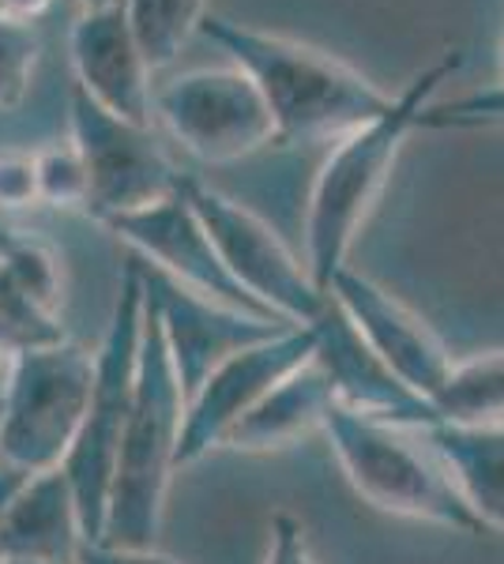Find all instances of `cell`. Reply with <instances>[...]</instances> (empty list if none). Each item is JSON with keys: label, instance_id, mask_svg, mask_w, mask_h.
Listing matches in <instances>:
<instances>
[{"label": "cell", "instance_id": "f1b7e54d", "mask_svg": "<svg viewBox=\"0 0 504 564\" xmlns=\"http://www.w3.org/2000/svg\"><path fill=\"white\" fill-rule=\"evenodd\" d=\"M45 8H50V0H0V15L20 23H34Z\"/></svg>", "mask_w": 504, "mask_h": 564}, {"label": "cell", "instance_id": "277c9868", "mask_svg": "<svg viewBox=\"0 0 504 564\" xmlns=\"http://www.w3.org/2000/svg\"><path fill=\"white\" fill-rule=\"evenodd\" d=\"M410 433L415 430L354 414L346 406H332L324 422V436L332 441L346 481L373 508L399 516V520L448 527L460 534L482 531L441 456L429 448V441L415 444Z\"/></svg>", "mask_w": 504, "mask_h": 564}, {"label": "cell", "instance_id": "9a60e30c", "mask_svg": "<svg viewBox=\"0 0 504 564\" xmlns=\"http://www.w3.org/2000/svg\"><path fill=\"white\" fill-rule=\"evenodd\" d=\"M72 65L79 90L95 98L114 117L132 124H151V68L121 4L84 12L72 26Z\"/></svg>", "mask_w": 504, "mask_h": 564}, {"label": "cell", "instance_id": "ffe728a7", "mask_svg": "<svg viewBox=\"0 0 504 564\" xmlns=\"http://www.w3.org/2000/svg\"><path fill=\"white\" fill-rule=\"evenodd\" d=\"M204 4L207 0H121L132 39L151 72L178 61L185 42L204 23Z\"/></svg>", "mask_w": 504, "mask_h": 564}, {"label": "cell", "instance_id": "5b68a950", "mask_svg": "<svg viewBox=\"0 0 504 564\" xmlns=\"http://www.w3.org/2000/svg\"><path fill=\"white\" fill-rule=\"evenodd\" d=\"M143 308H148V297H143L140 263L128 260L121 286H117V297H114V313H109L106 335L95 350V388H90L84 430H79L76 444H72L68 459L61 463V470L72 481V494L79 500V516H84L90 542H103L117 448H121L128 411H132Z\"/></svg>", "mask_w": 504, "mask_h": 564}, {"label": "cell", "instance_id": "ba28073f", "mask_svg": "<svg viewBox=\"0 0 504 564\" xmlns=\"http://www.w3.org/2000/svg\"><path fill=\"white\" fill-rule=\"evenodd\" d=\"M151 109L173 140L207 166L242 162L279 143L275 117L242 68H196L154 90Z\"/></svg>", "mask_w": 504, "mask_h": 564}, {"label": "cell", "instance_id": "603a6c76", "mask_svg": "<svg viewBox=\"0 0 504 564\" xmlns=\"http://www.w3.org/2000/svg\"><path fill=\"white\" fill-rule=\"evenodd\" d=\"M42 57V39L34 23L4 20L0 15V109H12L23 102L31 76Z\"/></svg>", "mask_w": 504, "mask_h": 564}, {"label": "cell", "instance_id": "f546056e", "mask_svg": "<svg viewBox=\"0 0 504 564\" xmlns=\"http://www.w3.org/2000/svg\"><path fill=\"white\" fill-rule=\"evenodd\" d=\"M23 478H26L23 470H15V467H8V463H0V512H4V505L12 500V494L20 489Z\"/></svg>", "mask_w": 504, "mask_h": 564}, {"label": "cell", "instance_id": "8fae6325", "mask_svg": "<svg viewBox=\"0 0 504 564\" xmlns=\"http://www.w3.org/2000/svg\"><path fill=\"white\" fill-rule=\"evenodd\" d=\"M317 335L313 327H282L279 335L253 347L237 350L218 369H211L200 388L185 399V430H181V467L200 463L215 448H223L226 436L245 414L260 403L268 391L313 358Z\"/></svg>", "mask_w": 504, "mask_h": 564}, {"label": "cell", "instance_id": "cb8c5ba5", "mask_svg": "<svg viewBox=\"0 0 504 564\" xmlns=\"http://www.w3.org/2000/svg\"><path fill=\"white\" fill-rule=\"evenodd\" d=\"M39 154V193L42 204L50 207H87L90 185H87V166L79 159V151L72 143L64 148H45Z\"/></svg>", "mask_w": 504, "mask_h": 564}, {"label": "cell", "instance_id": "3957f363", "mask_svg": "<svg viewBox=\"0 0 504 564\" xmlns=\"http://www.w3.org/2000/svg\"><path fill=\"white\" fill-rule=\"evenodd\" d=\"M181 430H185V391L178 384L151 308H143L136 395L121 448H117L103 542L132 545V550L154 545L167 516L170 481L181 470Z\"/></svg>", "mask_w": 504, "mask_h": 564}, {"label": "cell", "instance_id": "484cf974", "mask_svg": "<svg viewBox=\"0 0 504 564\" xmlns=\"http://www.w3.org/2000/svg\"><path fill=\"white\" fill-rule=\"evenodd\" d=\"M39 204V154L0 148V212H26Z\"/></svg>", "mask_w": 504, "mask_h": 564}, {"label": "cell", "instance_id": "83f0119b", "mask_svg": "<svg viewBox=\"0 0 504 564\" xmlns=\"http://www.w3.org/2000/svg\"><path fill=\"white\" fill-rule=\"evenodd\" d=\"M79 564H178L167 553L151 550H132V545H109V542H87Z\"/></svg>", "mask_w": 504, "mask_h": 564}, {"label": "cell", "instance_id": "6da1fadb", "mask_svg": "<svg viewBox=\"0 0 504 564\" xmlns=\"http://www.w3.org/2000/svg\"><path fill=\"white\" fill-rule=\"evenodd\" d=\"M460 68L463 53L448 50L421 76L410 79L380 117H373L369 124L343 135L335 143V151L328 154L324 166H320L305 218V268L324 294L335 271L346 268L357 230H362V223L369 218L373 204L388 185L392 162H396L403 140L418 129L421 109L433 106L437 90Z\"/></svg>", "mask_w": 504, "mask_h": 564}, {"label": "cell", "instance_id": "4316f807", "mask_svg": "<svg viewBox=\"0 0 504 564\" xmlns=\"http://www.w3.org/2000/svg\"><path fill=\"white\" fill-rule=\"evenodd\" d=\"M264 564H317L313 550H309L305 527L290 512H279L268 527V557Z\"/></svg>", "mask_w": 504, "mask_h": 564}, {"label": "cell", "instance_id": "e0dca14e", "mask_svg": "<svg viewBox=\"0 0 504 564\" xmlns=\"http://www.w3.org/2000/svg\"><path fill=\"white\" fill-rule=\"evenodd\" d=\"M335 406L332 384L313 358L290 369L242 422L234 425L223 448L234 452H279L298 444L301 436L324 430Z\"/></svg>", "mask_w": 504, "mask_h": 564}, {"label": "cell", "instance_id": "4dcf8cb0", "mask_svg": "<svg viewBox=\"0 0 504 564\" xmlns=\"http://www.w3.org/2000/svg\"><path fill=\"white\" fill-rule=\"evenodd\" d=\"M79 4L87 8V12H95V8H109V4H121V0H79Z\"/></svg>", "mask_w": 504, "mask_h": 564}, {"label": "cell", "instance_id": "d4e9b609", "mask_svg": "<svg viewBox=\"0 0 504 564\" xmlns=\"http://www.w3.org/2000/svg\"><path fill=\"white\" fill-rule=\"evenodd\" d=\"M490 124H504V84L471 90L452 102H433L418 117V129H490Z\"/></svg>", "mask_w": 504, "mask_h": 564}, {"label": "cell", "instance_id": "4fadbf2b", "mask_svg": "<svg viewBox=\"0 0 504 564\" xmlns=\"http://www.w3.org/2000/svg\"><path fill=\"white\" fill-rule=\"evenodd\" d=\"M106 226L132 249L136 260H143L151 271H159V275L181 282V286H189V290H200V294H207V297H218V302H226V305L264 313V308H256L249 297H245V290L237 286L230 279V271L223 268L204 223L192 212L185 185L173 196L159 199V204L109 218Z\"/></svg>", "mask_w": 504, "mask_h": 564}, {"label": "cell", "instance_id": "52a82bcc", "mask_svg": "<svg viewBox=\"0 0 504 564\" xmlns=\"http://www.w3.org/2000/svg\"><path fill=\"white\" fill-rule=\"evenodd\" d=\"M181 185H185L192 212L204 223L223 268L230 271V279L245 290V297L256 308L294 327H309L324 313L328 294L260 215L192 177H185Z\"/></svg>", "mask_w": 504, "mask_h": 564}, {"label": "cell", "instance_id": "8992f818", "mask_svg": "<svg viewBox=\"0 0 504 564\" xmlns=\"http://www.w3.org/2000/svg\"><path fill=\"white\" fill-rule=\"evenodd\" d=\"M95 388V350L45 343L8 358L0 391V463L39 475L68 459Z\"/></svg>", "mask_w": 504, "mask_h": 564}, {"label": "cell", "instance_id": "5bb4252c", "mask_svg": "<svg viewBox=\"0 0 504 564\" xmlns=\"http://www.w3.org/2000/svg\"><path fill=\"white\" fill-rule=\"evenodd\" d=\"M317 347L313 361L324 369L328 384H332L335 406H346L354 414L377 417V422L403 425V430H429L437 425L433 406L421 395H415L384 361L365 347V339L354 332V324L343 316L332 297H328L324 313L313 324Z\"/></svg>", "mask_w": 504, "mask_h": 564}, {"label": "cell", "instance_id": "d6986e66", "mask_svg": "<svg viewBox=\"0 0 504 564\" xmlns=\"http://www.w3.org/2000/svg\"><path fill=\"white\" fill-rule=\"evenodd\" d=\"M429 406H433L437 422H504V350H485L474 358L452 361Z\"/></svg>", "mask_w": 504, "mask_h": 564}, {"label": "cell", "instance_id": "30bf717a", "mask_svg": "<svg viewBox=\"0 0 504 564\" xmlns=\"http://www.w3.org/2000/svg\"><path fill=\"white\" fill-rule=\"evenodd\" d=\"M136 263H140V275H143V297H148V308L162 332L170 366L178 372V384L185 391V399L200 388V380L211 369H218L237 350L271 339L282 327H294L275 321V316L249 313V308L226 305L218 297L181 286V282L151 271L143 260Z\"/></svg>", "mask_w": 504, "mask_h": 564}, {"label": "cell", "instance_id": "7402d4cb", "mask_svg": "<svg viewBox=\"0 0 504 564\" xmlns=\"http://www.w3.org/2000/svg\"><path fill=\"white\" fill-rule=\"evenodd\" d=\"M64 327L57 316L42 313L31 297L20 294L12 279L0 268V354H20L31 347H45V343H61Z\"/></svg>", "mask_w": 504, "mask_h": 564}, {"label": "cell", "instance_id": "ac0fdd59", "mask_svg": "<svg viewBox=\"0 0 504 564\" xmlns=\"http://www.w3.org/2000/svg\"><path fill=\"white\" fill-rule=\"evenodd\" d=\"M482 531L504 534V422H437L421 430Z\"/></svg>", "mask_w": 504, "mask_h": 564}, {"label": "cell", "instance_id": "2e32d148", "mask_svg": "<svg viewBox=\"0 0 504 564\" xmlns=\"http://www.w3.org/2000/svg\"><path fill=\"white\" fill-rule=\"evenodd\" d=\"M87 542L79 500L61 467L26 475L0 512V564H79Z\"/></svg>", "mask_w": 504, "mask_h": 564}, {"label": "cell", "instance_id": "9c48e42d", "mask_svg": "<svg viewBox=\"0 0 504 564\" xmlns=\"http://www.w3.org/2000/svg\"><path fill=\"white\" fill-rule=\"evenodd\" d=\"M72 148L87 166V212L103 223L159 204L181 188V174L151 124L121 121L79 87L72 90Z\"/></svg>", "mask_w": 504, "mask_h": 564}, {"label": "cell", "instance_id": "44dd1931", "mask_svg": "<svg viewBox=\"0 0 504 564\" xmlns=\"http://www.w3.org/2000/svg\"><path fill=\"white\" fill-rule=\"evenodd\" d=\"M0 268L20 286L23 297H31L42 313L57 316L64 275L57 252L42 238H34L26 230H0Z\"/></svg>", "mask_w": 504, "mask_h": 564}, {"label": "cell", "instance_id": "7a4b0ae2", "mask_svg": "<svg viewBox=\"0 0 504 564\" xmlns=\"http://www.w3.org/2000/svg\"><path fill=\"white\" fill-rule=\"evenodd\" d=\"M200 31L223 45L256 84L275 117L279 143L343 140L392 106V95L369 84L362 72L301 42L253 31L223 15H204Z\"/></svg>", "mask_w": 504, "mask_h": 564}, {"label": "cell", "instance_id": "7c38bea8", "mask_svg": "<svg viewBox=\"0 0 504 564\" xmlns=\"http://www.w3.org/2000/svg\"><path fill=\"white\" fill-rule=\"evenodd\" d=\"M328 297L343 308V316L354 324L365 347L377 354L415 395H421L426 403L437 395L455 358L448 354L441 335L421 321L415 308H407L384 286L354 271L351 263L335 271V279L328 282Z\"/></svg>", "mask_w": 504, "mask_h": 564}]
</instances>
